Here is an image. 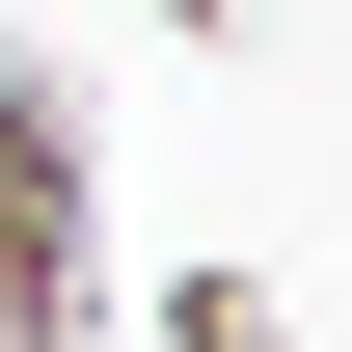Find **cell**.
Returning a JSON list of instances; mask_svg holds the SVG:
<instances>
[{
	"label": "cell",
	"mask_w": 352,
	"mask_h": 352,
	"mask_svg": "<svg viewBox=\"0 0 352 352\" xmlns=\"http://www.w3.org/2000/svg\"><path fill=\"white\" fill-rule=\"evenodd\" d=\"M163 352H298V298L271 271H163Z\"/></svg>",
	"instance_id": "7a4b0ae2"
},
{
	"label": "cell",
	"mask_w": 352,
	"mask_h": 352,
	"mask_svg": "<svg viewBox=\"0 0 352 352\" xmlns=\"http://www.w3.org/2000/svg\"><path fill=\"white\" fill-rule=\"evenodd\" d=\"M163 28H271V0H163Z\"/></svg>",
	"instance_id": "3957f363"
},
{
	"label": "cell",
	"mask_w": 352,
	"mask_h": 352,
	"mask_svg": "<svg viewBox=\"0 0 352 352\" xmlns=\"http://www.w3.org/2000/svg\"><path fill=\"white\" fill-rule=\"evenodd\" d=\"M0 352H109V82L0 28Z\"/></svg>",
	"instance_id": "6da1fadb"
}]
</instances>
